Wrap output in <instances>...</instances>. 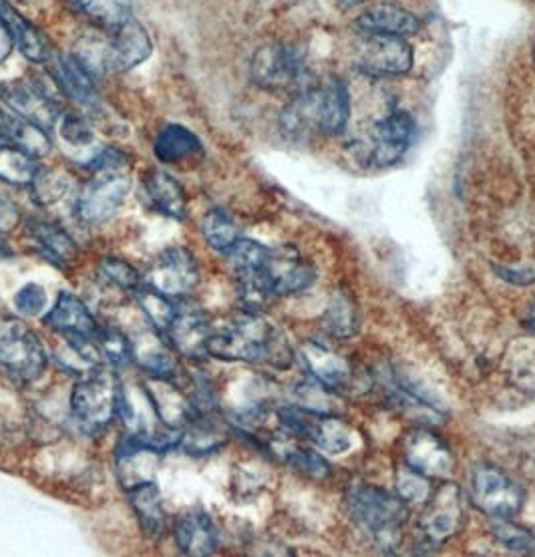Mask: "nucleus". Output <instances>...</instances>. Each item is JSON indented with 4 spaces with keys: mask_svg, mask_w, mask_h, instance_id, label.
<instances>
[{
    "mask_svg": "<svg viewBox=\"0 0 535 557\" xmlns=\"http://www.w3.org/2000/svg\"><path fill=\"white\" fill-rule=\"evenodd\" d=\"M11 256V250H9V246L0 239V258H9Z\"/></svg>",
    "mask_w": 535,
    "mask_h": 557,
    "instance_id": "48",
    "label": "nucleus"
},
{
    "mask_svg": "<svg viewBox=\"0 0 535 557\" xmlns=\"http://www.w3.org/2000/svg\"><path fill=\"white\" fill-rule=\"evenodd\" d=\"M85 13L108 27H117L132 18V0H75Z\"/></svg>",
    "mask_w": 535,
    "mask_h": 557,
    "instance_id": "38",
    "label": "nucleus"
},
{
    "mask_svg": "<svg viewBox=\"0 0 535 557\" xmlns=\"http://www.w3.org/2000/svg\"><path fill=\"white\" fill-rule=\"evenodd\" d=\"M47 302H49L47 290H45L40 284H37V282L25 284L18 293L14 294L13 298L16 312L23 314V317H27V319H35V317L42 314V310L47 308Z\"/></svg>",
    "mask_w": 535,
    "mask_h": 557,
    "instance_id": "42",
    "label": "nucleus"
},
{
    "mask_svg": "<svg viewBox=\"0 0 535 557\" xmlns=\"http://www.w3.org/2000/svg\"><path fill=\"white\" fill-rule=\"evenodd\" d=\"M335 2L338 9H345V11H348V9H354V7H359V4H362L364 0H335Z\"/></svg>",
    "mask_w": 535,
    "mask_h": 557,
    "instance_id": "47",
    "label": "nucleus"
},
{
    "mask_svg": "<svg viewBox=\"0 0 535 557\" xmlns=\"http://www.w3.org/2000/svg\"><path fill=\"white\" fill-rule=\"evenodd\" d=\"M135 294H137V302L141 306L144 314L148 317L149 324L160 334L167 331V326L172 324L175 312H177V305L172 300V296L151 288L146 282L135 290Z\"/></svg>",
    "mask_w": 535,
    "mask_h": 557,
    "instance_id": "34",
    "label": "nucleus"
},
{
    "mask_svg": "<svg viewBox=\"0 0 535 557\" xmlns=\"http://www.w3.org/2000/svg\"><path fill=\"white\" fill-rule=\"evenodd\" d=\"M141 199L149 210L167 215L172 220L188 218V198L182 184L170 173L148 170L141 184Z\"/></svg>",
    "mask_w": 535,
    "mask_h": 557,
    "instance_id": "21",
    "label": "nucleus"
},
{
    "mask_svg": "<svg viewBox=\"0 0 535 557\" xmlns=\"http://www.w3.org/2000/svg\"><path fill=\"white\" fill-rule=\"evenodd\" d=\"M101 274L103 278L120 286L123 290H137L141 286V274L137 272L135 265L129 264L127 260L117 258V256H105L101 260Z\"/></svg>",
    "mask_w": 535,
    "mask_h": 557,
    "instance_id": "39",
    "label": "nucleus"
},
{
    "mask_svg": "<svg viewBox=\"0 0 535 557\" xmlns=\"http://www.w3.org/2000/svg\"><path fill=\"white\" fill-rule=\"evenodd\" d=\"M405 461L425 478L445 479L456 467V455L451 447L428 429L411 431L402 443Z\"/></svg>",
    "mask_w": 535,
    "mask_h": 557,
    "instance_id": "14",
    "label": "nucleus"
},
{
    "mask_svg": "<svg viewBox=\"0 0 535 557\" xmlns=\"http://www.w3.org/2000/svg\"><path fill=\"white\" fill-rule=\"evenodd\" d=\"M146 284L172 298L186 296L200 284V265L188 248H165L149 268Z\"/></svg>",
    "mask_w": 535,
    "mask_h": 557,
    "instance_id": "13",
    "label": "nucleus"
},
{
    "mask_svg": "<svg viewBox=\"0 0 535 557\" xmlns=\"http://www.w3.org/2000/svg\"><path fill=\"white\" fill-rule=\"evenodd\" d=\"M324 331L338 341H348L359 332V314L354 300L345 293L336 294L324 312Z\"/></svg>",
    "mask_w": 535,
    "mask_h": 557,
    "instance_id": "33",
    "label": "nucleus"
},
{
    "mask_svg": "<svg viewBox=\"0 0 535 557\" xmlns=\"http://www.w3.org/2000/svg\"><path fill=\"white\" fill-rule=\"evenodd\" d=\"M69 189H71V177L59 170H39L30 184L33 198L40 206H51L54 201L65 198Z\"/></svg>",
    "mask_w": 535,
    "mask_h": 557,
    "instance_id": "37",
    "label": "nucleus"
},
{
    "mask_svg": "<svg viewBox=\"0 0 535 557\" xmlns=\"http://www.w3.org/2000/svg\"><path fill=\"white\" fill-rule=\"evenodd\" d=\"M471 497L483 513L497 519L515 518L525 502V493L513 479L496 467L485 465L473 471Z\"/></svg>",
    "mask_w": 535,
    "mask_h": 557,
    "instance_id": "12",
    "label": "nucleus"
},
{
    "mask_svg": "<svg viewBox=\"0 0 535 557\" xmlns=\"http://www.w3.org/2000/svg\"><path fill=\"white\" fill-rule=\"evenodd\" d=\"M278 421L288 435L308 438L331 455L347 453L352 447V431L333 414L308 411L302 407H282Z\"/></svg>",
    "mask_w": 535,
    "mask_h": 557,
    "instance_id": "8",
    "label": "nucleus"
},
{
    "mask_svg": "<svg viewBox=\"0 0 535 557\" xmlns=\"http://www.w3.org/2000/svg\"><path fill=\"white\" fill-rule=\"evenodd\" d=\"M153 51L148 30L134 18L123 21L115 27V35L105 49V65L115 71H129L148 61Z\"/></svg>",
    "mask_w": 535,
    "mask_h": 557,
    "instance_id": "18",
    "label": "nucleus"
},
{
    "mask_svg": "<svg viewBox=\"0 0 535 557\" xmlns=\"http://www.w3.org/2000/svg\"><path fill=\"white\" fill-rule=\"evenodd\" d=\"M212 326L208 314L194 305H177L172 324L161 336L174 348L177 355L188 359H201L208 355V341Z\"/></svg>",
    "mask_w": 535,
    "mask_h": 557,
    "instance_id": "15",
    "label": "nucleus"
},
{
    "mask_svg": "<svg viewBox=\"0 0 535 557\" xmlns=\"http://www.w3.org/2000/svg\"><path fill=\"white\" fill-rule=\"evenodd\" d=\"M132 189V177L125 170H101L80 187L75 213L85 226H99L120 210Z\"/></svg>",
    "mask_w": 535,
    "mask_h": 557,
    "instance_id": "7",
    "label": "nucleus"
},
{
    "mask_svg": "<svg viewBox=\"0 0 535 557\" xmlns=\"http://www.w3.org/2000/svg\"><path fill=\"white\" fill-rule=\"evenodd\" d=\"M228 443V433L224 425L215 419L214 412L191 414L186 426L182 429L179 449L194 457L220 451Z\"/></svg>",
    "mask_w": 535,
    "mask_h": 557,
    "instance_id": "27",
    "label": "nucleus"
},
{
    "mask_svg": "<svg viewBox=\"0 0 535 557\" xmlns=\"http://www.w3.org/2000/svg\"><path fill=\"white\" fill-rule=\"evenodd\" d=\"M530 326H532V331L535 332V305L532 308V314H530Z\"/></svg>",
    "mask_w": 535,
    "mask_h": 557,
    "instance_id": "49",
    "label": "nucleus"
},
{
    "mask_svg": "<svg viewBox=\"0 0 535 557\" xmlns=\"http://www.w3.org/2000/svg\"><path fill=\"white\" fill-rule=\"evenodd\" d=\"M347 507L352 519L387 547L395 545L409 519V505L402 497L371 485H354L348 492Z\"/></svg>",
    "mask_w": 535,
    "mask_h": 557,
    "instance_id": "4",
    "label": "nucleus"
},
{
    "mask_svg": "<svg viewBox=\"0 0 535 557\" xmlns=\"http://www.w3.org/2000/svg\"><path fill=\"white\" fill-rule=\"evenodd\" d=\"M132 348L135 362L153 379H165L174 383L177 381L179 364L174 357L175 350L155 329L141 332L139 336L132 338Z\"/></svg>",
    "mask_w": 535,
    "mask_h": 557,
    "instance_id": "24",
    "label": "nucleus"
},
{
    "mask_svg": "<svg viewBox=\"0 0 535 557\" xmlns=\"http://www.w3.org/2000/svg\"><path fill=\"white\" fill-rule=\"evenodd\" d=\"M350 113L352 99L347 85L338 79L328 81L295 95L282 111L281 127L293 139H304L308 135L336 137L347 129Z\"/></svg>",
    "mask_w": 535,
    "mask_h": 557,
    "instance_id": "2",
    "label": "nucleus"
},
{
    "mask_svg": "<svg viewBox=\"0 0 535 557\" xmlns=\"http://www.w3.org/2000/svg\"><path fill=\"white\" fill-rule=\"evenodd\" d=\"M39 172L35 158L16 147H0V182L11 186L30 187Z\"/></svg>",
    "mask_w": 535,
    "mask_h": 557,
    "instance_id": "35",
    "label": "nucleus"
},
{
    "mask_svg": "<svg viewBox=\"0 0 535 557\" xmlns=\"http://www.w3.org/2000/svg\"><path fill=\"white\" fill-rule=\"evenodd\" d=\"M0 147H16L39 160L51 151V139L39 125L0 109Z\"/></svg>",
    "mask_w": 535,
    "mask_h": 557,
    "instance_id": "29",
    "label": "nucleus"
},
{
    "mask_svg": "<svg viewBox=\"0 0 535 557\" xmlns=\"http://www.w3.org/2000/svg\"><path fill=\"white\" fill-rule=\"evenodd\" d=\"M266 272L276 296L304 293L316 280V270L304 262L290 246L270 248Z\"/></svg>",
    "mask_w": 535,
    "mask_h": 557,
    "instance_id": "17",
    "label": "nucleus"
},
{
    "mask_svg": "<svg viewBox=\"0 0 535 557\" xmlns=\"http://www.w3.org/2000/svg\"><path fill=\"white\" fill-rule=\"evenodd\" d=\"M415 63L413 47L401 37L361 35L354 49V65L366 77L388 79L407 75Z\"/></svg>",
    "mask_w": 535,
    "mask_h": 557,
    "instance_id": "9",
    "label": "nucleus"
},
{
    "mask_svg": "<svg viewBox=\"0 0 535 557\" xmlns=\"http://www.w3.org/2000/svg\"><path fill=\"white\" fill-rule=\"evenodd\" d=\"M45 324L63 334L65 338H95V332L99 326L89 308L79 300V296L67 290L57 296L51 312L45 317Z\"/></svg>",
    "mask_w": 535,
    "mask_h": 557,
    "instance_id": "23",
    "label": "nucleus"
},
{
    "mask_svg": "<svg viewBox=\"0 0 535 557\" xmlns=\"http://www.w3.org/2000/svg\"><path fill=\"white\" fill-rule=\"evenodd\" d=\"M397 490H399V497H402L407 504H421V502L425 504L431 495L427 478L416 473L415 469H411L409 465L399 471Z\"/></svg>",
    "mask_w": 535,
    "mask_h": 557,
    "instance_id": "41",
    "label": "nucleus"
},
{
    "mask_svg": "<svg viewBox=\"0 0 535 557\" xmlns=\"http://www.w3.org/2000/svg\"><path fill=\"white\" fill-rule=\"evenodd\" d=\"M11 45H13V40L9 39L7 30L2 28V25H0V61L9 54V51H11Z\"/></svg>",
    "mask_w": 535,
    "mask_h": 557,
    "instance_id": "46",
    "label": "nucleus"
},
{
    "mask_svg": "<svg viewBox=\"0 0 535 557\" xmlns=\"http://www.w3.org/2000/svg\"><path fill=\"white\" fill-rule=\"evenodd\" d=\"M174 540L182 554L194 557L212 556L220 544L214 521L200 509H191L177 518Z\"/></svg>",
    "mask_w": 535,
    "mask_h": 557,
    "instance_id": "22",
    "label": "nucleus"
},
{
    "mask_svg": "<svg viewBox=\"0 0 535 557\" xmlns=\"http://www.w3.org/2000/svg\"><path fill=\"white\" fill-rule=\"evenodd\" d=\"M153 153L161 163L175 165V163H184V161L196 160L203 153L200 137L196 133L184 127V125H165L153 144Z\"/></svg>",
    "mask_w": 535,
    "mask_h": 557,
    "instance_id": "30",
    "label": "nucleus"
},
{
    "mask_svg": "<svg viewBox=\"0 0 535 557\" xmlns=\"http://www.w3.org/2000/svg\"><path fill=\"white\" fill-rule=\"evenodd\" d=\"M250 75L258 87L270 94L298 95L310 87L304 53L284 42L260 47L252 57Z\"/></svg>",
    "mask_w": 535,
    "mask_h": 557,
    "instance_id": "5",
    "label": "nucleus"
},
{
    "mask_svg": "<svg viewBox=\"0 0 535 557\" xmlns=\"http://www.w3.org/2000/svg\"><path fill=\"white\" fill-rule=\"evenodd\" d=\"M0 97L11 107L14 115L35 123L45 132L59 120V107L49 91L39 83H7L0 85Z\"/></svg>",
    "mask_w": 535,
    "mask_h": 557,
    "instance_id": "16",
    "label": "nucleus"
},
{
    "mask_svg": "<svg viewBox=\"0 0 535 557\" xmlns=\"http://www.w3.org/2000/svg\"><path fill=\"white\" fill-rule=\"evenodd\" d=\"M47 352L37 334L18 320H0V367L16 381L35 383L47 369Z\"/></svg>",
    "mask_w": 535,
    "mask_h": 557,
    "instance_id": "6",
    "label": "nucleus"
},
{
    "mask_svg": "<svg viewBox=\"0 0 535 557\" xmlns=\"http://www.w3.org/2000/svg\"><path fill=\"white\" fill-rule=\"evenodd\" d=\"M415 133L413 115L402 109H393L385 117L376 121L369 137L361 144L364 158L378 168L393 165L409 151Z\"/></svg>",
    "mask_w": 535,
    "mask_h": 557,
    "instance_id": "11",
    "label": "nucleus"
},
{
    "mask_svg": "<svg viewBox=\"0 0 535 557\" xmlns=\"http://www.w3.org/2000/svg\"><path fill=\"white\" fill-rule=\"evenodd\" d=\"M208 355L229 362H264L276 369H286L293 360V352L278 331L248 310L212 331Z\"/></svg>",
    "mask_w": 535,
    "mask_h": 557,
    "instance_id": "1",
    "label": "nucleus"
},
{
    "mask_svg": "<svg viewBox=\"0 0 535 557\" xmlns=\"http://www.w3.org/2000/svg\"><path fill=\"white\" fill-rule=\"evenodd\" d=\"M27 236L35 250L57 268H71L79 262V246L59 224L45 218H28Z\"/></svg>",
    "mask_w": 535,
    "mask_h": 557,
    "instance_id": "19",
    "label": "nucleus"
},
{
    "mask_svg": "<svg viewBox=\"0 0 535 557\" xmlns=\"http://www.w3.org/2000/svg\"><path fill=\"white\" fill-rule=\"evenodd\" d=\"M499 272V276L501 278L509 280V282H513V284H532L535 280L534 270H522V272H518V270H509V268H499L497 270Z\"/></svg>",
    "mask_w": 535,
    "mask_h": 557,
    "instance_id": "45",
    "label": "nucleus"
},
{
    "mask_svg": "<svg viewBox=\"0 0 535 557\" xmlns=\"http://www.w3.org/2000/svg\"><path fill=\"white\" fill-rule=\"evenodd\" d=\"M127 497H129V504L134 507L135 516H137L144 535L151 542L161 540L167 531V516H165V509L161 504V492L158 483L146 481V483H139L135 487H129Z\"/></svg>",
    "mask_w": 535,
    "mask_h": 557,
    "instance_id": "26",
    "label": "nucleus"
},
{
    "mask_svg": "<svg viewBox=\"0 0 535 557\" xmlns=\"http://www.w3.org/2000/svg\"><path fill=\"white\" fill-rule=\"evenodd\" d=\"M300 359L304 362L308 374L321 385L326 386L328 391L347 388L352 383V369L347 360L338 357L321 343H314V341L304 343L300 348Z\"/></svg>",
    "mask_w": 535,
    "mask_h": 557,
    "instance_id": "25",
    "label": "nucleus"
},
{
    "mask_svg": "<svg viewBox=\"0 0 535 557\" xmlns=\"http://www.w3.org/2000/svg\"><path fill=\"white\" fill-rule=\"evenodd\" d=\"M120 379L109 364H95L83 372L71 393V412L87 435L105 433L120 417Z\"/></svg>",
    "mask_w": 535,
    "mask_h": 557,
    "instance_id": "3",
    "label": "nucleus"
},
{
    "mask_svg": "<svg viewBox=\"0 0 535 557\" xmlns=\"http://www.w3.org/2000/svg\"><path fill=\"white\" fill-rule=\"evenodd\" d=\"M468 521V504L456 483H443L431 493L419 516V535L428 545H441L463 530Z\"/></svg>",
    "mask_w": 535,
    "mask_h": 557,
    "instance_id": "10",
    "label": "nucleus"
},
{
    "mask_svg": "<svg viewBox=\"0 0 535 557\" xmlns=\"http://www.w3.org/2000/svg\"><path fill=\"white\" fill-rule=\"evenodd\" d=\"M0 25L18 51L33 63H45L49 59V42L9 0H0Z\"/></svg>",
    "mask_w": 535,
    "mask_h": 557,
    "instance_id": "28",
    "label": "nucleus"
},
{
    "mask_svg": "<svg viewBox=\"0 0 535 557\" xmlns=\"http://www.w3.org/2000/svg\"><path fill=\"white\" fill-rule=\"evenodd\" d=\"M95 341L101 350V357L109 367H125L134 362V348L132 338L113 326H97Z\"/></svg>",
    "mask_w": 535,
    "mask_h": 557,
    "instance_id": "36",
    "label": "nucleus"
},
{
    "mask_svg": "<svg viewBox=\"0 0 535 557\" xmlns=\"http://www.w3.org/2000/svg\"><path fill=\"white\" fill-rule=\"evenodd\" d=\"M54 83L61 91L83 107L97 106V89L89 69L75 57H59L54 65Z\"/></svg>",
    "mask_w": 535,
    "mask_h": 557,
    "instance_id": "31",
    "label": "nucleus"
},
{
    "mask_svg": "<svg viewBox=\"0 0 535 557\" xmlns=\"http://www.w3.org/2000/svg\"><path fill=\"white\" fill-rule=\"evenodd\" d=\"M201 234L214 250L222 253L228 252L229 248H234L236 242L241 238L238 222L222 208L210 210L203 215Z\"/></svg>",
    "mask_w": 535,
    "mask_h": 557,
    "instance_id": "32",
    "label": "nucleus"
},
{
    "mask_svg": "<svg viewBox=\"0 0 535 557\" xmlns=\"http://www.w3.org/2000/svg\"><path fill=\"white\" fill-rule=\"evenodd\" d=\"M61 137L67 141L69 146L85 147L94 144L95 135L91 125L85 117L67 113L61 123Z\"/></svg>",
    "mask_w": 535,
    "mask_h": 557,
    "instance_id": "43",
    "label": "nucleus"
},
{
    "mask_svg": "<svg viewBox=\"0 0 535 557\" xmlns=\"http://www.w3.org/2000/svg\"><path fill=\"white\" fill-rule=\"evenodd\" d=\"M494 535L511 552L535 554V535L523 528L509 523V519H499V523L494 525Z\"/></svg>",
    "mask_w": 535,
    "mask_h": 557,
    "instance_id": "40",
    "label": "nucleus"
},
{
    "mask_svg": "<svg viewBox=\"0 0 535 557\" xmlns=\"http://www.w3.org/2000/svg\"><path fill=\"white\" fill-rule=\"evenodd\" d=\"M354 28L361 35H385L407 39L419 33L421 21L415 13L402 9L399 4L381 2L359 14V18L354 21Z\"/></svg>",
    "mask_w": 535,
    "mask_h": 557,
    "instance_id": "20",
    "label": "nucleus"
},
{
    "mask_svg": "<svg viewBox=\"0 0 535 557\" xmlns=\"http://www.w3.org/2000/svg\"><path fill=\"white\" fill-rule=\"evenodd\" d=\"M21 224V212L14 206L13 201L7 198H0V234L11 232Z\"/></svg>",
    "mask_w": 535,
    "mask_h": 557,
    "instance_id": "44",
    "label": "nucleus"
}]
</instances>
